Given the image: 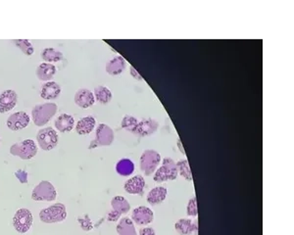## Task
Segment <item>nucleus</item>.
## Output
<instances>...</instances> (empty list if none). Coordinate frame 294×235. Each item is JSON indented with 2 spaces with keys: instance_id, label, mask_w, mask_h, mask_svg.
Masks as SVG:
<instances>
[{
  "instance_id": "8",
  "label": "nucleus",
  "mask_w": 294,
  "mask_h": 235,
  "mask_svg": "<svg viewBox=\"0 0 294 235\" xmlns=\"http://www.w3.org/2000/svg\"><path fill=\"white\" fill-rule=\"evenodd\" d=\"M33 225V215L28 209H20L13 218V227L20 234H26Z\"/></svg>"
},
{
  "instance_id": "30",
  "label": "nucleus",
  "mask_w": 294,
  "mask_h": 235,
  "mask_svg": "<svg viewBox=\"0 0 294 235\" xmlns=\"http://www.w3.org/2000/svg\"><path fill=\"white\" fill-rule=\"evenodd\" d=\"M177 168H178V172L184 177L187 181H192V173L189 168V164L186 159L181 160L177 163Z\"/></svg>"
},
{
  "instance_id": "7",
  "label": "nucleus",
  "mask_w": 294,
  "mask_h": 235,
  "mask_svg": "<svg viewBox=\"0 0 294 235\" xmlns=\"http://www.w3.org/2000/svg\"><path fill=\"white\" fill-rule=\"evenodd\" d=\"M59 137L54 129L48 127L38 131L37 141L39 147L44 151H50L58 144Z\"/></svg>"
},
{
  "instance_id": "20",
  "label": "nucleus",
  "mask_w": 294,
  "mask_h": 235,
  "mask_svg": "<svg viewBox=\"0 0 294 235\" xmlns=\"http://www.w3.org/2000/svg\"><path fill=\"white\" fill-rule=\"evenodd\" d=\"M167 195H168V190L166 187L156 186L152 188L147 194V201L152 206L159 205L166 200Z\"/></svg>"
},
{
  "instance_id": "35",
  "label": "nucleus",
  "mask_w": 294,
  "mask_h": 235,
  "mask_svg": "<svg viewBox=\"0 0 294 235\" xmlns=\"http://www.w3.org/2000/svg\"><path fill=\"white\" fill-rule=\"evenodd\" d=\"M0 141H1V139H0Z\"/></svg>"
},
{
  "instance_id": "10",
  "label": "nucleus",
  "mask_w": 294,
  "mask_h": 235,
  "mask_svg": "<svg viewBox=\"0 0 294 235\" xmlns=\"http://www.w3.org/2000/svg\"><path fill=\"white\" fill-rule=\"evenodd\" d=\"M30 121H31L30 116L26 112L20 111L10 115L9 118L7 119L6 125L8 129H10L11 131L17 132L27 128L28 125L30 124Z\"/></svg>"
},
{
  "instance_id": "3",
  "label": "nucleus",
  "mask_w": 294,
  "mask_h": 235,
  "mask_svg": "<svg viewBox=\"0 0 294 235\" xmlns=\"http://www.w3.org/2000/svg\"><path fill=\"white\" fill-rule=\"evenodd\" d=\"M178 168L177 163L171 158H165L162 165L154 172L153 179L155 182H164L169 180H175L178 177Z\"/></svg>"
},
{
  "instance_id": "34",
  "label": "nucleus",
  "mask_w": 294,
  "mask_h": 235,
  "mask_svg": "<svg viewBox=\"0 0 294 235\" xmlns=\"http://www.w3.org/2000/svg\"><path fill=\"white\" fill-rule=\"evenodd\" d=\"M178 146H179V148H180V151H182V153L184 155V149H183V145H182V143H181V140L178 141Z\"/></svg>"
},
{
  "instance_id": "24",
  "label": "nucleus",
  "mask_w": 294,
  "mask_h": 235,
  "mask_svg": "<svg viewBox=\"0 0 294 235\" xmlns=\"http://www.w3.org/2000/svg\"><path fill=\"white\" fill-rule=\"evenodd\" d=\"M117 233L119 235H138L134 222L129 218H123L120 220L117 227Z\"/></svg>"
},
{
  "instance_id": "21",
  "label": "nucleus",
  "mask_w": 294,
  "mask_h": 235,
  "mask_svg": "<svg viewBox=\"0 0 294 235\" xmlns=\"http://www.w3.org/2000/svg\"><path fill=\"white\" fill-rule=\"evenodd\" d=\"M127 67V61L122 56H115L106 64V72L111 76L121 75Z\"/></svg>"
},
{
  "instance_id": "27",
  "label": "nucleus",
  "mask_w": 294,
  "mask_h": 235,
  "mask_svg": "<svg viewBox=\"0 0 294 235\" xmlns=\"http://www.w3.org/2000/svg\"><path fill=\"white\" fill-rule=\"evenodd\" d=\"M134 169H135V165L129 159H123V160H121L117 164V166H116L117 172L119 174H121V175H124V176L131 174L134 171Z\"/></svg>"
},
{
  "instance_id": "25",
  "label": "nucleus",
  "mask_w": 294,
  "mask_h": 235,
  "mask_svg": "<svg viewBox=\"0 0 294 235\" xmlns=\"http://www.w3.org/2000/svg\"><path fill=\"white\" fill-rule=\"evenodd\" d=\"M41 58L46 63L52 64L61 61L63 59V53L52 47H47L41 51Z\"/></svg>"
},
{
  "instance_id": "19",
  "label": "nucleus",
  "mask_w": 294,
  "mask_h": 235,
  "mask_svg": "<svg viewBox=\"0 0 294 235\" xmlns=\"http://www.w3.org/2000/svg\"><path fill=\"white\" fill-rule=\"evenodd\" d=\"M176 232L181 235H191L197 233V222L189 219H181L175 225Z\"/></svg>"
},
{
  "instance_id": "6",
  "label": "nucleus",
  "mask_w": 294,
  "mask_h": 235,
  "mask_svg": "<svg viewBox=\"0 0 294 235\" xmlns=\"http://www.w3.org/2000/svg\"><path fill=\"white\" fill-rule=\"evenodd\" d=\"M57 197L55 187L47 180L39 182L34 188L32 198L35 201H54Z\"/></svg>"
},
{
  "instance_id": "1",
  "label": "nucleus",
  "mask_w": 294,
  "mask_h": 235,
  "mask_svg": "<svg viewBox=\"0 0 294 235\" xmlns=\"http://www.w3.org/2000/svg\"><path fill=\"white\" fill-rule=\"evenodd\" d=\"M58 107L55 103L37 104L32 111V118L37 127L45 126L57 113Z\"/></svg>"
},
{
  "instance_id": "9",
  "label": "nucleus",
  "mask_w": 294,
  "mask_h": 235,
  "mask_svg": "<svg viewBox=\"0 0 294 235\" xmlns=\"http://www.w3.org/2000/svg\"><path fill=\"white\" fill-rule=\"evenodd\" d=\"M112 211L108 214V221L117 222L122 215L131 211V204L123 196H115L111 200Z\"/></svg>"
},
{
  "instance_id": "11",
  "label": "nucleus",
  "mask_w": 294,
  "mask_h": 235,
  "mask_svg": "<svg viewBox=\"0 0 294 235\" xmlns=\"http://www.w3.org/2000/svg\"><path fill=\"white\" fill-rule=\"evenodd\" d=\"M114 138H115L114 132L110 127H108L105 124H100L96 128L95 140H93V142L90 146H92L93 144H94V147L95 146H109L113 143Z\"/></svg>"
},
{
  "instance_id": "26",
  "label": "nucleus",
  "mask_w": 294,
  "mask_h": 235,
  "mask_svg": "<svg viewBox=\"0 0 294 235\" xmlns=\"http://www.w3.org/2000/svg\"><path fill=\"white\" fill-rule=\"evenodd\" d=\"M94 98L95 100L101 104H107L109 103L112 98H113V94L112 91L108 87L104 86V85H98L96 86V88L94 89Z\"/></svg>"
},
{
  "instance_id": "31",
  "label": "nucleus",
  "mask_w": 294,
  "mask_h": 235,
  "mask_svg": "<svg viewBox=\"0 0 294 235\" xmlns=\"http://www.w3.org/2000/svg\"><path fill=\"white\" fill-rule=\"evenodd\" d=\"M186 214L190 217H197L198 211H197V200L196 197H192L188 203L186 208Z\"/></svg>"
},
{
  "instance_id": "29",
  "label": "nucleus",
  "mask_w": 294,
  "mask_h": 235,
  "mask_svg": "<svg viewBox=\"0 0 294 235\" xmlns=\"http://www.w3.org/2000/svg\"><path fill=\"white\" fill-rule=\"evenodd\" d=\"M13 43H15L27 56H31L35 52V48L33 44L28 39H13Z\"/></svg>"
},
{
  "instance_id": "14",
  "label": "nucleus",
  "mask_w": 294,
  "mask_h": 235,
  "mask_svg": "<svg viewBox=\"0 0 294 235\" xmlns=\"http://www.w3.org/2000/svg\"><path fill=\"white\" fill-rule=\"evenodd\" d=\"M146 187V180L143 175H135L131 177L124 185V189L129 194L140 195L144 192Z\"/></svg>"
},
{
  "instance_id": "22",
  "label": "nucleus",
  "mask_w": 294,
  "mask_h": 235,
  "mask_svg": "<svg viewBox=\"0 0 294 235\" xmlns=\"http://www.w3.org/2000/svg\"><path fill=\"white\" fill-rule=\"evenodd\" d=\"M158 130V123L152 119H144L139 122L136 135L147 136L153 135Z\"/></svg>"
},
{
  "instance_id": "12",
  "label": "nucleus",
  "mask_w": 294,
  "mask_h": 235,
  "mask_svg": "<svg viewBox=\"0 0 294 235\" xmlns=\"http://www.w3.org/2000/svg\"><path fill=\"white\" fill-rule=\"evenodd\" d=\"M132 218L138 226H147L153 222L154 214L148 207L140 206L134 210Z\"/></svg>"
},
{
  "instance_id": "33",
  "label": "nucleus",
  "mask_w": 294,
  "mask_h": 235,
  "mask_svg": "<svg viewBox=\"0 0 294 235\" xmlns=\"http://www.w3.org/2000/svg\"><path fill=\"white\" fill-rule=\"evenodd\" d=\"M130 70H131V75H132V77H134L135 78H137V79H139V80H143V78L140 76V74L136 71V69L134 67H130Z\"/></svg>"
},
{
  "instance_id": "4",
  "label": "nucleus",
  "mask_w": 294,
  "mask_h": 235,
  "mask_svg": "<svg viewBox=\"0 0 294 235\" xmlns=\"http://www.w3.org/2000/svg\"><path fill=\"white\" fill-rule=\"evenodd\" d=\"M161 162V155L152 149L146 150L140 159V168L144 171V173L149 176L153 174Z\"/></svg>"
},
{
  "instance_id": "16",
  "label": "nucleus",
  "mask_w": 294,
  "mask_h": 235,
  "mask_svg": "<svg viewBox=\"0 0 294 235\" xmlns=\"http://www.w3.org/2000/svg\"><path fill=\"white\" fill-rule=\"evenodd\" d=\"M60 93H61V87L55 81H46L41 86L40 96L45 100L56 99L60 95Z\"/></svg>"
},
{
  "instance_id": "23",
  "label": "nucleus",
  "mask_w": 294,
  "mask_h": 235,
  "mask_svg": "<svg viewBox=\"0 0 294 235\" xmlns=\"http://www.w3.org/2000/svg\"><path fill=\"white\" fill-rule=\"evenodd\" d=\"M37 78L43 81H50L56 74V67L50 63H41L36 70Z\"/></svg>"
},
{
  "instance_id": "17",
  "label": "nucleus",
  "mask_w": 294,
  "mask_h": 235,
  "mask_svg": "<svg viewBox=\"0 0 294 235\" xmlns=\"http://www.w3.org/2000/svg\"><path fill=\"white\" fill-rule=\"evenodd\" d=\"M96 126V120L94 117L88 115L81 118L75 126V132L79 135H89Z\"/></svg>"
},
{
  "instance_id": "28",
  "label": "nucleus",
  "mask_w": 294,
  "mask_h": 235,
  "mask_svg": "<svg viewBox=\"0 0 294 235\" xmlns=\"http://www.w3.org/2000/svg\"><path fill=\"white\" fill-rule=\"evenodd\" d=\"M138 125H139V121L137 120V118L130 116V115H126L123 118L122 121V128L124 130H127L128 132H131L133 134L137 133V129H138Z\"/></svg>"
},
{
  "instance_id": "2",
  "label": "nucleus",
  "mask_w": 294,
  "mask_h": 235,
  "mask_svg": "<svg viewBox=\"0 0 294 235\" xmlns=\"http://www.w3.org/2000/svg\"><path fill=\"white\" fill-rule=\"evenodd\" d=\"M67 218V211L64 204L57 203L48 208L42 209L39 213V219L45 224L61 223Z\"/></svg>"
},
{
  "instance_id": "15",
  "label": "nucleus",
  "mask_w": 294,
  "mask_h": 235,
  "mask_svg": "<svg viewBox=\"0 0 294 235\" xmlns=\"http://www.w3.org/2000/svg\"><path fill=\"white\" fill-rule=\"evenodd\" d=\"M74 99L75 105H77L78 107L83 108V109L89 108L95 103L93 92L87 88L78 89L75 92Z\"/></svg>"
},
{
  "instance_id": "32",
  "label": "nucleus",
  "mask_w": 294,
  "mask_h": 235,
  "mask_svg": "<svg viewBox=\"0 0 294 235\" xmlns=\"http://www.w3.org/2000/svg\"><path fill=\"white\" fill-rule=\"evenodd\" d=\"M140 235H156V232L154 229L152 228H144V229H141L140 231Z\"/></svg>"
},
{
  "instance_id": "18",
  "label": "nucleus",
  "mask_w": 294,
  "mask_h": 235,
  "mask_svg": "<svg viewBox=\"0 0 294 235\" xmlns=\"http://www.w3.org/2000/svg\"><path fill=\"white\" fill-rule=\"evenodd\" d=\"M54 126L60 133H69L74 127V119L69 114H61L56 118Z\"/></svg>"
},
{
  "instance_id": "5",
  "label": "nucleus",
  "mask_w": 294,
  "mask_h": 235,
  "mask_svg": "<svg viewBox=\"0 0 294 235\" xmlns=\"http://www.w3.org/2000/svg\"><path fill=\"white\" fill-rule=\"evenodd\" d=\"M10 153L13 156H17L22 160H30L34 158L37 153V147L34 140L25 139L19 143L11 146Z\"/></svg>"
},
{
  "instance_id": "13",
  "label": "nucleus",
  "mask_w": 294,
  "mask_h": 235,
  "mask_svg": "<svg viewBox=\"0 0 294 235\" xmlns=\"http://www.w3.org/2000/svg\"><path fill=\"white\" fill-rule=\"evenodd\" d=\"M18 102V94L16 91L12 89H7L4 90L0 94V113L4 114L12 109L17 105Z\"/></svg>"
}]
</instances>
